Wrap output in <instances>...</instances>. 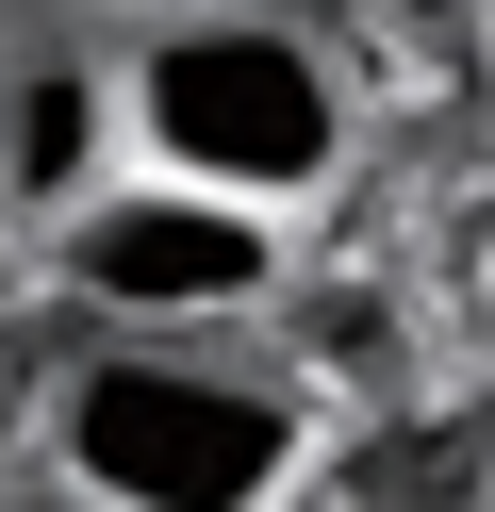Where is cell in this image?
<instances>
[{"label":"cell","mask_w":495,"mask_h":512,"mask_svg":"<svg viewBox=\"0 0 495 512\" xmlns=\"http://www.w3.org/2000/svg\"><path fill=\"white\" fill-rule=\"evenodd\" d=\"M66 512H314L330 413L231 331H83L33 430Z\"/></svg>","instance_id":"6da1fadb"},{"label":"cell","mask_w":495,"mask_h":512,"mask_svg":"<svg viewBox=\"0 0 495 512\" xmlns=\"http://www.w3.org/2000/svg\"><path fill=\"white\" fill-rule=\"evenodd\" d=\"M116 83H132V166L198 182V199H248V215L330 199L363 149V83L297 0H182L116 50Z\"/></svg>","instance_id":"7a4b0ae2"},{"label":"cell","mask_w":495,"mask_h":512,"mask_svg":"<svg viewBox=\"0 0 495 512\" xmlns=\"http://www.w3.org/2000/svg\"><path fill=\"white\" fill-rule=\"evenodd\" d=\"M50 298H83L99 331H248V314H281V215L116 166L50 232Z\"/></svg>","instance_id":"3957f363"},{"label":"cell","mask_w":495,"mask_h":512,"mask_svg":"<svg viewBox=\"0 0 495 512\" xmlns=\"http://www.w3.org/2000/svg\"><path fill=\"white\" fill-rule=\"evenodd\" d=\"M116 166H132V83H116V50H83V34L0 50V232L50 248Z\"/></svg>","instance_id":"277c9868"},{"label":"cell","mask_w":495,"mask_h":512,"mask_svg":"<svg viewBox=\"0 0 495 512\" xmlns=\"http://www.w3.org/2000/svg\"><path fill=\"white\" fill-rule=\"evenodd\" d=\"M50 364H66V347L0 331V463H33V430H50Z\"/></svg>","instance_id":"5b68a950"},{"label":"cell","mask_w":495,"mask_h":512,"mask_svg":"<svg viewBox=\"0 0 495 512\" xmlns=\"http://www.w3.org/2000/svg\"><path fill=\"white\" fill-rule=\"evenodd\" d=\"M446 314L479 331V364H495V199H479V215L446 232Z\"/></svg>","instance_id":"8992f818"},{"label":"cell","mask_w":495,"mask_h":512,"mask_svg":"<svg viewBox=\"0 0 495 512\" xmlns=\"http://www.w3.org/2000/svg\"><path fill=\"white\" fill-rule=\"evenodd\" d=\"M330 512H413V496H330Z\"/></svg>","instance_id":"52a82bcc"},{"label":"cell","mask_w":495,"mask_h":512,"mask_svg":"<svg viewBox=\"0 0 495 512\" xmlns=\"http://www.w3.org/2000/svg\"><path fill=\"white\" fill-rule=\"evenodd\" d=\"M479 512H495V479H479Z\"/></svg>","instance_id":"ba28073f"}]
</instances>
